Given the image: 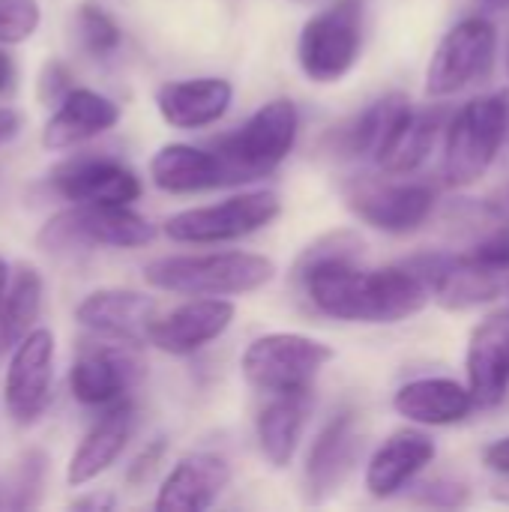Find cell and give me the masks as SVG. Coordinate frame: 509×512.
<instances>
[{"instance_id": "60d3db41", "label": "cell", "mask_w": 509, "mask_h": 512, "mask_svg": "<svg viewBox=\"0 0 509 512\" xmlns=\"http://www.w3.org/2000/svg\"><path fill=\"white\" fill-rule=\"evenodd\" d=\"M294 3H315V0H294Z\"/></svg>"}, {"instance_id": "d6a6232c", "label": "cell", "mask_w": 509, "mask_h": 512, "mask_svg": "<svg viewBox=\"0 0 509 512\" xmlns=\"http://www.w3.org/2000/svg\"><path fill=\"white\" fill-rule=\"evenodd\" d=\"M165 453H168L165 438H153V441L132 459V465L126 468V483H129V486H147V483L156 477V471H159Z\"/></svg>"}, {"instance_id": "ab89813d", "label": "cell", "mask_w": 509, "mask_h": 512, "mask_svg": "<svg viewBox=\"0 0 509 512\" xmlns=\"http://www.w3.org/2000/svg\"><path fill=\"white\" fill-rule=\"evenodd\" d=\"M6 285H9V264H6V258L0 255V300H3Z\"/></svg>"}, {"instance_id": "d6986e66", "label": "cell", "mask_w": 509, "mask_h": 512, "mask_svg": "<svg viewBox=\"0 0 509 512\" xmlns=\"http://www.w3.org/2000/svg\"><path fill=\"white\" fill-rule=\"evenodd\" d=\"M234 102V87L228 78L204 75V78H180L165 81L156 90V111L174 129H207L219 123Z\"/></svg>"}, {"instance_id": "8fae6325", "label": "cell", "mask_w": 509, "mask_h": 512, "mask_svg": "<svg viewBox=\"0 0 509 512\" xmlns=\"http://www.w3.org/2000/svg\"><path fill=\"white\" fill-rule=\"evenodd\" d=\"M351 213L384 234L420 231L438 207V192L429 183H372L360 180L348 189Z\"/></svg>"}, {"instance_id": "7402d4cb", "label": "cell", "mask_w": 509, "mask_h": 512, "mask_svg": "<svg viewBox=\"0 0 509 512\" xmlns=\"http://www.w3.org/2000/svg\"><path fill=\"white\" fill-rule=\"evenodd\" d=\"M228 483H231V465L222 456L192 453L183 456L162 480L153 507L159 512H204L219 501Z\"/></svg>"}, {"instance_id": "f1b7e54d", "label": "cell", "mask_w": 509, "mask_h": 512, "mask_svg": "<svg viewBox=\"0 0 509 512\" xmlns=\"http://www.w3.org/2000/svg\"><path fill=\"white\" fill-rule=\"evenodd\" d=\"M75 30H78V42L87 54L105 60L111 54H117V48L123 45V30L114 21V15H108L99 3H81L78 15H75Z\"/></svg>"}, {"instance_id": "8992f818", "label": "cell", "mask_w": 509, "mask_h": 512, "mask_svg": "<svg viewBox=\"0 0 509 512\" xmlns=\"http://www.w3.org/2000/svg\"><path fill=\"white\" fill-rule=\"evenodd\" d=\"M366 0H333L315 12L297 39V63L312 84L342 81L363 51Z\"/></svg>"}, {"instance_id": "484cf974", "label": "cell", "mask_w": 509, "mask_h": 512, "mask_svg": "<svg viewBox=\"0 0 509 512\" xmlns=\"http://www.w3.org/2000/svg\"><path fill=\"white\" fill-rule=\"evenodd\" d=\"M441 129H444V111H438V108L420 111V108L408 105V111L396 120L393 132L375 153L378 168L393 177L417 171L429 159Z\"/></svg>"}, {"instance_id": "5b68a950", "label": "cell", "mask_w": 509, "mask_h": 512, "mask_svg": "<svg viewBox=\"0 0 509 512\" xmlns=\"http://www.w3.org/2000/svg\"><path fill=\"white\" fill-rule=\"evenodd\" d=\"M333 357V348L321 339L303 333H267L249 342L240 369L246 384L267 396L312 393L318 375Z\"/></svg>"}, {"instance_id": "d590c367", "label": "cell", "mask_w": 509, "mask_h": 512, "mask_svg": "<svg viewBox=\"0 0 509 512\" xmlns=\"http://www.w3.org/2000/svg\"><path fill=\"white\" fill-rule=\"evenodd\" d=\"M21 126H24V117L15 108L0 105V147H6L9 141H15L21 135Z\"/></svg>"}, {"instance_id": "1f68e13d", "label": "cell", "mask_w": 509, "mask_h": 512, "mask_svg": "<svg viewBox=\"0 0 509 512\" xmlns=\"http://www.w3.org/2000/svg\"><path fill=\"white\" fill-rule=\"evenodd\" d=\"M468 486L453 480V477H435V480H426L417 486L414 492V501L417 504H426V507H441V510H456V507H465L468 504Z\"/></svg>"}, {"instance_id": "ac0fdd59", "label": "cell", "mask_w": 509, "mask_h": 512, "mask_svg": "<svg viewBox=\"0 0 509 512\" xmlns=\"http://www.w3.org/2000/svg\"><path fill=\"white\" fill-rule=\"evenodd\" d=\"M360 456V423L354 411H339L315 438L306 456L303 483L309 501L330 498L354 471Z\"/></svg>"}, {"instance_id": "44dd1931", "label": "cell", "mask_w": 509, "mask_h": 512, "mask_svg": "<svg viewBox=\"0 0 509 512\" xmlns=\"http://www.w3.org/2000/svg\"><path fill=\"white\" fill-rule=\"evenodd\" d=\"M120 123V105L90 87H72L42 129L45 150H72Z\"/></svg>"}, {"instance_id": "30bf717a", "label": "cell", "mask_w": 509, "mask_h": 512, "mask_svg": "<svg viewBox=\"0 0 509 512\" xmlns=\"http://www.w3.org/2000/svg\"><path fill=\"white\" fill-rule=\"evenodd\" d=\"M54 396V333L33 327L12 351L3 378L6 414L18 426H33Z\"/></svg>"}, {"instance_id": "6da1fadb", "label": "cell", "mask_w": 509, "mask_h": 512, "mask_svg": "<svg viewBox=\"0 0 509 512\" xmlns=\"http://www.w3.org/2000/svg\"><path fill=\"white\" fill-rule=\"evenodd\" d=\"M360 255V234L330 231L297 258L294 282L321 315L348 324H399L429 303L432 291L411 261L363 270Z\"/></svg>"}, {"instance_id": "9a60e30c", "label": "cell", "mask_w": 509, "mask_h": 512, "mask_svg": "<svg viewBox=\"0 0 509 512\" xmlns=\"http://www.w3.org/2000/svg\"><path fill=\"white\" fill-rule=\"evenodd\" d=\"M153 318H156V300L126 288L93 291L75 309V321L84 330L102 336L105 342H120L132 348L147 345V330Z\"/></svg>"}, {"instance_id": "8d00e7d4", "label": "cell", "mask_w": 509, "mask_h": 512, "mask_svg": "<svg viewBox=\"0 0 509 512\" xmlns=\"http://www.w3.org/2000/svg\"><path fill=\"white\" fill-rule=\"evenodd\" d=\"M72 507H75V510H114V507H117V498H114V495H99V492H93V495H87V498H75Z\"/></svg>"}, {"instance_id": "e575fe53", "label": "cell", "mask_w": 509, "mask_h": 512, "mask_svg": "<svg viewBox=\"0 0 509 512\" xmlns=\"http://www.w3.org/2000/svg\"><path fill=\"white\" fill-rule=\"evenodd\" d=\"M483 462H486L489 471H495L501 477H509V435L483 450Z\"/></svg>"}, {"instance_id": "e0dca14e", "label": "cell", "mask_w": 509, "mask_h": 512, "mask_svg": "<svg viewBox=\"0 0 509 512\" xmlns=\"http://www.w3.org/2000/svg\"><path fill=\"white\" fill-rule=\"evenodd\" d=\"M135 426H138V411L129 396L102 408V417L87 429V435L81 438V444L75 447L66 465V483L78 489L102 477L108 468H114L123 450L129 447Z\"/></svg>"}, {"instance_id": "f546056e", "label": "cell", "mask_w": 509, "mask_h": 512, "mask_svg": "<svg viewBox=\"0 0 509 512\" xmlns=\"http://www.w3.org/2000/svg\"><path fill=\"white\" fill-rule=\"evenodd\" d=\"M42 21L39 0H0V45L27 42Z\"/></svg>"}, {"instance_id": "52a82bcc", "label": "cell", "mask_w": 509, "mask_h": 512, "mask_svg": "<svg viewBox=\"0 0 509 512\" xmlns=\"http://www.w3.org/2000/svg\"><path fill=\"white\" fill-rule=\"evenodd\" d=\"M156 237V228L129 204H72L51 216L39 231V246L45 252L69 249H141Z\"/></svg>"}, {"instance_id": "4fadbf2b", "label": "cell", "mask_w": 509, "mask_h": 512, "mask_svg": "<svg viewBox=\"0 0 509 512\" xmlns=\"http://www.w3.org/2000/svg\"><path fill=\"white\" fill-rule=\"evenodd\" d=\"M51 189L72 204H132L141 198L138 174L114 156H75L51 171Z\"/></svg>"}, {"instance_id": "f35d334b", "label": "cell", "mask_w": 509, "mask_h": 512, "mask_svg": "<svg viewBox=\"0 0 509 512\" xmlns=\"http://www.w3.org/2000/svg\"><path fill=\"white\" fill-rule=\"evenodd\" d=\"M492 498H498L501 504H509V477H504L498 486H492Z\"/></svg>"}, {"instance_id": "d4e9b609", "label": "cell", "mask_w": 509, "mask_h": 512, "mask_svg": "<svg viewBox=\"0 0 509 512\" xmlns=\"http://www.w3.org/2000/svg\"><path fill=\"white\" fill-rule=\"evenodd\" d=\"M309 408H312V393H282V396H270V402L258 411L255 438L270 468L282 471L294 462Z\"/></svg>"}, {"instance_id": "4dcf8cb0", "label": "cell", "mask_w": 509, "mask_h": 512, "mask_svg": "<svg viewBox=\"0 0 509 512\" xmlns=\"http://www.w3.org/2000/svg\"><path fill=\"white\" fill-rule=\"evenodd\" d=\"M42 477H45V456L33 450V453H27L18 462V468H15V474L9 480V492H15V498L6 507H15V510L33 507L36 504V495L42 489Z\"/></svg>"}, {"instance_id": "9c48e42d", "label": "cell", "mask_w": 509, "mask_h": 512, "mask_svg": "<svg viewBox=\"0 0 509 512\" xmlns=\"http://www.w3.org/2000/svg\"><path fill=\"white\" fill-rule=\"evenodd\" d=\"M495 54H498V27L483 15L462 18L456 27L444 33V39L438 42L429 60L426 93L435 99L462 93L465 87L483 81L492 72Z\"/></svg>"}, {"instance_id": "b9f144b4", "label": "cell", "mask_w": 509, "mask_h": 512, "mask_svg": "<svg viewBox=\"0 0 509 512\" xmlns=\"http://www.w3.org/2000/svg\"><path fill=\"white\" fill-rule=\"evenodd\" d=\"M492 3H509V0H492Z\"/></svg>"}, {"instance_id": "603a6c76", "label": "cell", "mask_w": 509, "mask_h": 512, "mask_svg": "<svg viewBox=\"0 0 509 512\" xmlns=\"http://www.w3.org/2000/svg\"><path fill=\"white\" fill-rule=\"evenodd\" d=\"M150 180L168 195H195L207 189L231 186L228 171L213 147L165 144L150 159Z\"/></svg>"}, {"instance_id": "836d02e7", "label": "cell", "mask_w": 509, "mask_h": 512, "mask_svg": "<svg viewBox=\"0 0 509 512\" xmlns=\"http://www.w3.org/2000/svg\"><path fill=\"white\" fill-rule=\"evenodd\" d=\"M75 84H72V72L66 69V63H60V60H48L45 66H42V72H39V99L42 102H60L69 90H72Z\"/></svg>"}, {"instance_id": "83f0119b", "label": "cell", "mask_w": 509, "mask_h": 512, "mask_svg": "<svg viewBox=\"0 0 509 512\" xmlns=\"http://www.w3.org/2000/svg\"><path fill=\"white\" fill-rule=\"evenodd\" d=\"M42 276L36 267L21 264L15 273H9V285L0 300V357L9 354L39 321L42 312Z\"/></svg>"}, {"instance_id": "7c38bea8", "label": "cell", "mask_w": 509, "mask_h": 512, "mask_svg": "<svg viewBox=\"0 0 509 512\" xmlns=\"http://www.w3.org/2000/svg\"><path fill=\"white\" fill-rule=\"evenodd\" d=\"M234 303L225 297H192L189 303L156 315L147 330V345L171 357H189L216 342L234 324Z\"/></svg>"}, {"instance_id": "74e56055", "label": "cell", "mask_w": 509, "mask_h": 512, "mask_svg": "<svg viewBox=\"0 0 509 512\" xmlns=\"http://www.w3.org/2000/svg\"><path fill=\"white\" fill-rule=\"evenodd\" d=\"M12 84H15V60L0 48V93L12 90Z\"/></svg>"}, {"instance_id": "2e32d148", "label": "cell", "mask_w": 509, "mask_h": 512, "mask_svg": "<svg viewBox=\"0 0 509 512\" xmlns=\"http://www.w3.org/2000/svg\"><path fill=\"white\" fill-rule=\"evenodd\" d=\"M465 375L474 408H495L509 393V312L489 315L468 339Z\"/></svg>"}, {"instance_id": "ffe728a7", "label": "cell", "mask_w": 509, "mask_h": 512, "mask_svg": "<svg viewBox=\"0 0 509 512\" xmlns=\"http://www.w3.org/2000/svg\"><path fill=\"white\" fill-rule=\"evenodd\" d=\"M435 438L420 429H402L390 435L366 465V492L378 501L405 492L435 459Z\"/></svg>"}, {"instance_id": "ba28073f", "label": "cell", "mask_w": 509, "mask_h": 512, "mask_svg": "<svg viewBox=\"0 0 509 512\" xmlns=\"http://www.w3.org/2000/svg\"><path fill=\"white\" fill-rule=\"evenodd\" d=\"M279 213H282V201L273 189H252V192L231 195L219 204H204L174 213L165 222V234L174 243H186V246L234 243L273 225Z\"/></svg>"}, {"instance_id": "5bb4252c", "label": "cell", "mask_w": 509, "mask_h": 512, "mask_svg": "<svg viewBox=\"0 0 509 512\" xmlns=\"http://www.w3.org/2000/svg\"><path fill=\"white\" fill-rule=\"evenodd\" d=\"M141 378V360L132 354V345L108 342L81 348L69 369V393L84 408H108L132 390Z\"/></svg>"}, {"instance_id": "7a4b0ae2", "label": "cell", "mask_w": 509, "mask_h": 512, "mask_svg": "<svg viewBox=\"0 0 509 512\" xmlns=\"http://www.w3.org/2000/svg\"><path fill=\"white\" fill-rule=\"evenodd\" d=\"M276 276V264L255 252L168 255L144 267V282L183 297H240L261 291Z\"/></svg>"}, {"instance_id": "277c9868", "label": "cell", "mask_w": 509, "mask_h": 512, "mask_svg": "<svg viewBox=\"0 0 509 512\" xmlns=\"http://www.w3.org/2000/svg\"><path fill=\"white\" fill-rule=\"evenodd\" d=\"M509 135L507 93L477 96L453 114L444 141L441 174L450 189L474 186L495 165Z\"/></svg>"}, {"instance_id": "3957f363", "label": "cell", "mask_w": 509, "mask_h": 512, "mask_svg": "<svg viewBox=\"0 0 509 512\" xmlns=\"http://www.w3.org/2000/svg\"><path fill=\"white\" fill-rule=\"evenodd\" d=\"M300 132V111L294 99H270L264 102L237 132L219 138L213 144L222 159L231 186L261 180L273 174L294 150Z\"/></svg>"}, {"instance_id": "4316f807", "label": "cell", "mask_w": 509, "mask_h": 512, "mask_svg": "<svg viewBox=\"0 0 509 512\" xmlns=\"http://www.w3.org/2000/svg\"><path fill=\"white\" fill-rule=\"evenodd\" d=\"M411 99L405 93H387L375 102H369L360 114L345 120L330 132V150L342 159H363L381 150L387 135L393 132L396 120L408 111Z\"/></svg>"}, {"instance_id": "cb8c5ba5", "label": "cell", "mask_w": 509, "mask_h": 512, "mask_svg": "<svg viewBox=\"0 0 509 512\" xmlns=\"http://www.w3.org/2000/svg\"><path fill=\"white\" fill-rule=\"evenodd\" d=\"M393 408L414 426H456L471 417L474 399L453 378H417L396 390Z\"/></svg>"}]
</instances>
